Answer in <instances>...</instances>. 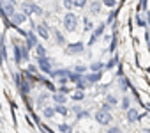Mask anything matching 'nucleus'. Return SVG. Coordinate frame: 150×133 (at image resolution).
Wrapping results in <instances>:
<instances>
[{"instance_id":"37998d69","label":"nucleus","mask_w":150,"mask_h":133,"mask_svg":"<svg viewBox=\"0 0 150 133\" xmlns=\"http://www.w3.org/2000/svg\"><path fill=\"white\" fill-rule=\"evenodd\" d=\"M141 7H146V0H141Z\"/></svg>"},{"instance_id":"c85d7f7f","label":"nucleus","mask_w":150,"mask_h":133,"mask_svg":"<svg viewBox=\"0 0 150 133\" xmlns=\"http://www.w3.org/2000/svg\"><path fill=\"white\" fill-rule=\"evenodd\" d=\"M118 87H120L122 92H125V91L131 87V85H129V80H127V78H120V85H118Z\"/></svg>"},{"instance_id":"e433bc0d","label":"nucleus","mask_w":150,"mask_h":133,"mask_svg":"<svg viewBox=\"0 0 150 133\" xmlns=\"http://www.w3.org/2000/svg\"><path fill=\"white\" fill-rule=\"evenodd\" d=\"M76 110H78V115H76L78 119H81V117H87V115H88V112H87V110H80V108H76Z\"/></svg>"},{"instance_id":"4be33fe9","label":"nucleus","mask_w":150,"mask_h":133,"mask_svg":"<svg viewBox=\"0 0 150 133\" xmlns=\"http://www.w3.org/2000/svg\"><path fill=\"white\" fill-rule=\"evenodd\" d=\"M58 133H72V126L71 124H58Z\"/></svg>"},{"instance_id":"a878e982","label":"nucleus","mask_w":150,"mask_h":133,"mask_svg":"<svg viewBox=\"0 0 150 133\" xmlns=\"http://www.w3.org/2000/svg\"><path fill=\"white\" fill-rule=\"evenodd\" d=\"M88 6V0H74V7L76 9H85Z\"/></svg>"},{"instance_id":"ddd939ff","label":"nucleus","mask_w":150,"mask_h":133,"mask_svg":"<svg viewBox=\"0 0 150 133\" xmlns=\"http://www.w3.org/2000/svg\"><path fill=\"white\" fill-rule=\"evenodd\" d=\"M50 77H53V78H60V80L64 82L65 78L71 77V71H69V69H57V71H51Z\"/></svg>"},{"instance_id":"c756f323","label":"nucleus","mask_w":150,"mask_h":133,"mask_svg":"<svg viewBox=\"0 0 150 133\" xmlns=\"http://www.w3.org/2000/svg\"><path fill=\"white\" fill-rule=\"evenodd\" d=\"M55 110H57V114H60V115H67V114H69V110H67L64 105H55Z\"/></svg>"},{"instance_id":"f03ea898","label":"nucleus","mask_w":150,"mask_h":133,"mask_svg":"<svg viewBox=\"0 0 150 133\" xmlns=\"http://www.w3.org/2000/svg\"><path fill=\"white\" fill-rule=\"evenodd\" d=\"M21 11H23L25 14H37V16L44 14V11H42L39 6H35L32 0H23V2H21Z\"/></svg>"},{"instance_id":"39448f33","label":"nucleus","mask_w":150,"mask_h":133,"mask_svg":"<svg viewBox=\"0 0 150 133\" xmlns=\"http://www.w3.org/2000/svg\"><path fill=\"white\" fill-rule=\"evenodd\" d=\"M0 9H2V13H4L6 16H9V18H11V16L16 13V4H14V0H6L4 6L0 7Z\"/></svg>"},{"instance_id":"412c9836","label":"nucleus","mask_w":150,"mask_h":133,"mask_svg":"<svg viewBox=\"0 0 150 133\" xmlns=\"http://www.w3.org/2000/svg\"><path fill=\"white\" fill-rule=\"evenodd\" d=\"M120 107H122V110H129L131 108V98L129 96H124L120 99Z\"/></svg>"},{"instance_id":"0eeeda50","label":"nucleus","mask_w":150,"mask_h":133,"mask_svg":"<svg viewBox=\"0 0 150 133\" xmlns=\"http://www.w3.org/2000/svg\"><path fill=\"white\" fill-rule=\"evenodd\" d=\"M83 50H85L83 43H72V44H67V46H65V51H67L69 55H78V53H83Z\"/></svg>"},{"instance_id":"7ed1b4c3","label":"nucleus","mask_w":150,"mask_h":133,"mask_svg":"<svg viewBox=\"0 0 150 133\" xmlns=\"http://www.w3.org/2000/svg\"><path fill=\"white\" fill-rule=\"evenodd\" d=\"M96 121H97L99 124H103V126H110L111 121H113V115H111V112L101 108V110L96 112Z\"/></svg>"},{"instance_id":"f257e3e1","label":"nucleus","mask_w":150,"mask_h":133,"mask_svg":"<svg viewBox=\"0 0 150 133\" xmlns=\"http://www.w3.org/2000/svg\"><path fill=\"white\" fill-rule=\"evenodd\" d=\"M78 23H80V20H78V16L74 14V13H71V11H67L65 14H64V20H62V25H64V29L67 30V32H74L78 29Z\"/></svg>"},{"instance_id":"473e14b6","label":"nucleus","mask_w":150,"mask_h":133,"mask_svg":"<svg viewBox=\"0 0 150 133\" xmlns=\"http://www.w3.org/2000/svg\"><path fill=\"white\" fill-rule=\"evenodd\" d=\"M62 6L65 9H72L74 7V0H62Z\"/></svg>"},{"instance_id":"4468645a","label":"nucleus","mask_w":150,"mask_h":133,"mask_svg":"<svg viewBox=\"0 0 150 133\" xmlns=\"http://www.w3.org/2000/svg\"><path fill=\"white\" fill-rule=\"evenodd\" d=\"M14 60H16V64H21V62H23L21 44H20V41H16V39H14Z\"/></svg>"},{"instance_id":"7c9ffc66","label":"nucleus","mask_w":150,"mask_h":133,"mask_svg":"<svg viewBox=\"0 0 150 133\" xmlns=\"http://www.w3.org/2000/svg\"><path fill=\"white\" fill-rule=\"evenodd\" d=\"M117 64H118V57H111V59L106 62V68H108V69H111V68H115Z\"/></svg>"},{"instance_id":"9b49d317","label":"nucleus","mask_w":150,"mask_h":133,"mask_svg":"<svg viewBox=\"0 0 150 133\" xmlns=\"http://www.w3.org/2000/svg\"><path fill=\"white\" fill-rule=\"evenodd\" d=\"M34 29H35V34H39V37L50 39V30H48V25H46V23H39V25H35Z\"/></svg>"},{"instance_id":"b1692460","label":"nucleus","mask_w":150,"mask_h":133,"mask_svg":"<svg viewBox=\"0 0 150 133\" xmlns=\"http://www.w3.org/2000/svg\"><path fill=\"white\" fill-rule=\"evenodd\" d=\"M7 59V50H6V43L0 41V60H6Z\"/></svg>"},{"instance_id":"393cba45","label":"nucleus","mask_w":150,"mask_h":133,"mask_svg":"<svg viewBox=\"0 0 150 133\" xmlns=\"http://www.w3.org/2000/svg\"><path fill=\"white\" fill-rule=\"evenodd\" d=\"M104 68H106V64H103V62H92V66H90L92 71H103Z\"/></svg>"},{"instance_id":"f8f14e48","label":"nucleus","mask_w":150,"mask_h":133,"mask_svg":"<svg viewBox=\"0 0 150 133\" xmlns=\"http://www.w3.org/2000/svg\"><path fill=\"white\" fill-rule=\"evenodd\" d=\"M25 37H27V41H25V43H27V48H28V50H32V48L35 50V46L39 44V41H37V37H35V34H34V32H27V34H25Z\"/></svg>"},{"instance_id":"a211bd4d","label":"nucleus","mask_w":150,"mask_h":133,"mask_svg":"<svg viewBox=\"0 0 150 133\" xmlns=\"http://www.w3.org/2000/svg\"><path fill=\"white\" fill-rule=\"evenodd\" d=\"M88 85H90V82L87 80V77H81V78L76 82V89H78V91H83V89H87Z\"/></svg>"},{"instance_id":"423d86ee","label":"nucleus","mask_w":150,"mask_h":133,"mask_svg":"<svg viewBox=\"0 0 150 133\" xmlns=\"http://www.w3.org/2000/svg\"><path fill=\"white\" fill-rule=\"evenodd\" d=\"M125 119H127V122H131V124H134V122H138L139 119H141V114L138 112V108H129V110H125Z\"/></svg>"},{"instance_id":"f704fd0d","label":"nucleus","mask_w":150,"mask_h":133,"mask_svg":"<svg viewBox=\"0 0 150 133\" xmlns=\"http://www.w3.org/2000/svg\"><path fill=\"white\" fill-rule=\"evenodd\" d=\"M74 71H76L78 75H85V71H87V66H76V68H74Z\"/></svg>"},{"instance_id":"cd10ccee","label":"nucleus","mask_w":150,"mask_h":133,"mask_svg":"<svg viewBox=\"0 0 150 133\" xmlns=\"http://www.w3.org/2000/svg\"><path fill=\"white\" fill-rule=\"evenodd\" d=\"M35 53H37V57H46V48L39 43V44L35 46Z\"/></svg>"},{"instance_id":"20e7f679","label":"nucleus","mask_w":150,"mask_h":133,"mask_svg":"<svg viewBox=\"0 0 150 133\" xmlns=\"http://www.w3.org/2000/svg\"><path fill=\"white\" fill-rule=\"evenodd\" d=\"M37 68H39V71H42V73H48V75H51V62H50V59L48 57H37Z\"/></svg>"},{"instance_id":"72a5a7b5","label":"nucleus","mask_w":150,"mask_h":133,"mask_svg":"<svg viewBox=\"0 0 150 133\" xmlns=\"http://www.w3.org/2000/svg\"><path fill=\"white\" fill-rule=\"evenodd\" d=\"M103 4H104L106 7H110V9H113V7L117 6V0H103Z\"/></svg>"},{"instance_id":"aec40b11","label":"nucleus","mask_w":150,"mask_h":133,"mask_svg":"<svg viewBox=\"0 0 150 133\" xmlns=\"http://www.w3.org/2000/svg\"><path fill=\"white\" fill-rule=\"evenodd\" d=\"M48 98H50V92H42L41 96H37V107L42 108V107H44V101H46Z\"/></svg>"},{"instance_id":"2eb2a0df","label":"nucleus","mask_w":150,"mask_h":133,"mask_svg":"<svg viewBox=\"0 0 150 133\" xmlns=\"http://www.w3.org/2000/svg\"><path fill=\"white\" fill-rule=\"evenodd\" d=\"M20 91H21L23 94H28V92L32 91V84H30L28 78H25V75H23V78H21V82H20Z\"/></svg>"},{"instance_id":"79ce46f5","label":"nucleus","mask_w":150,"mask_h":133,"mask_svg":"<svg viewBox=\"0 0 150 133\" xmlns=\"http://www.w3.org/2000/svg\"><path fill=\"white\" fill-rule=\"evenodd\" d=\"M146 21L150 23V11H146Z\"/></svg>"},{"instance_id":"a19ab883","label":"nucleus","mask_w":150,"mask_h":133,"mask_svg":"<svg viewBox=\"0 0 150 133\" xmlns=\"http://www.w3.org/2000/svg\"><path fill=\"white\" fill-rule=\"evenodd\" d=\"M37 71V66H28V73H35Z\"/></svg>"},{"instance_id":"6e6552de","label":"nucleus","mask_w":150,"mask_h":133,"mask_svg":"<svg viewBox=\"0 0 150 133\" xmlns=\"http://www.w3.org/2000/svg\"><path fill=\"white\" fill-rule=\"evenodd\" d=\"M25 20H27V14H25L23 11H20V13L16 11V13L11 16V23H13L14 27H20V25H23V23H25Z\"/></svg>"},{"instance_id":"dca6fc26","label":"nucleus","mask_w":150,"mask_h":133,"mask_svg":"<svg viewBox=\"0 0 150 133\" xmlns=\"http://www.w3.org/2000/svg\"><path fill=\"white\" fill-rule=\"evenodd\" d=\"M53 101H55V105H65L67 94L65 92H53Z\"/></svg>"},{"instance_id":"bb28decb","label":"nucleus","mask_w":150,"mask_h":133,"mask_svg":"<svg viewBox=\"0 0 150 133\" xmlns=\"http://www.w3.org/2000/svg\"><path fill=\"white\" fill-rule=\"evenodd\" d=\"M106 103H108V105H111V107H117V105H118V99H117V96L108 94V96H106Z\"/></svg>"},{"instance_id":"9d476101","label":"nucleus","mask_w":150,"mask_h":133,"mask_svg":"<svg viewBox=\"0 0 150 133\" xmlns=\"http://www.w3.org/2000/svg\"><path fill=\"white\" fill-rule=\"evenodd\" d=\"M103 0H90V4H88V13L90 14H99L101 9H103Z\"/></svg>"},{"instance_id":"5701e85b","label":"nucleus","mask_w":150,"mask_h":133,"mask_svg":"<svg viewBox=\"0 0 150 133\" xmlns=\"http://www.w3.org/2000/svg\"><path fill=\"white\" fill-rule=\"evenodd\" d=\"M106 133H124V129L118 124H110V128L106 129Z\"/></svg>"},{"instance_id":"ea45409f","label":"nucleus","mask_w":150,"mask_h":133,"mask_svg":"<svg viewBox=\"0 0 150 133\" xmlns=\"http://www.w3.org/2000/svg\"><path fill=\"white\" fill-rule=\"evenodd\" d=\"M111 108H113V107H111V105H108V103H104V105H103V110H108V112H111Z\"/></svg>"},{"instance_id":"4c0bfd02","label":"nucleus","mask_w":150,"mask_h":133,"mask_svg":"<svg viewBox=\"0 0 150 133\" xmlns=\"http://www.w3.org/2000/svg\"><path fill=\"white\" fill-rule=\"evenodd\" d=\"M113 20H115V13L111 11V13H110V16H108V20H106V23H113Z\"/></svg>"},{"instance_id":"c9c22d12","label":"nucleus","mask_w":150,"mask_h":133,"mask_svg":"<svg viewBox=\"0 0 150 133\" xmlns=\"http://www.w3.org/2000/svg\"><path fill=\"white\" fill-rule=\"evenodd\" d=\"M85 30H94L92 21H90V20H87V18H85Z\"/></svg>"},{"instance_id":"6ab92c4d","label":"nucleus","mask_w":150,"mask_h":133,"mask_svg":"<svg viewBox=\"0 0 150 133\" xmlns=\"http://www.w3.org/2000/svg\"><path fill=\"white\" fill-rule=\"evenodd\" d=\"M55 114H57L55 107H46V108L42 110V117H44V119H51V117H53Z\"/></svg>"},{"instance_id":"f3484780","label":"nucleus","mask_w":150,"mask_h":133,"mask_svg":"<svg viewBox=\"0 0 150 133\" xmlns=\"http://www.w3.org/2000/svg\"><path fill=\"white\" fill-rule=\"evenodd\" d=\"M53 37H55L57 44H60V46H64V44H65V37H64V34H62L60 30H53Z\"/></svg>"},{"instance_id":"1a4fd4ad","label":"nucleus","mask_w":150,"mask_h":133,"mask_svg":"<svg viewBox=\"0 0 150 133\" xmlns=\"http://www.w3.org/2000/svg\"><path fill=\"white\" fill-rule=\"evenodd\" d=\"M104 30H106V23H101V25H97L94 30H92V37H90V44H94L103 34H104Z\"/></svg>"},{"instance_id":"58836bf2","label":"nucleus","mask_w":150,"mask_h":133,"mask_svg":"<svg viewBox=\"0 0 150 133\" xmlns=\"http://www.w3.org/2000/svg\"><path fill=\"white\" fill-rule=\"evenodd\" d=\"M136 21H138V23H139V25H141V27H143V25H145V20H143V18H141V16H139V14H138V16H136Z\"/></svg>"},{"instance_id":"2f4dec72","label":"nucleus","mask_w":150,"mask_h":133,"mask_svg":"<svg viewBox=\"0 0 150 133\" xmlns=\"http://www.w3.org/2000/svg\"><path fill=\"white\" fill-rule=\"evenodd\" d=\"M72 99H74V101H83V99H85V94H83V91H78L76 94L72 96Z\"/></svg>"}]
</instances>
